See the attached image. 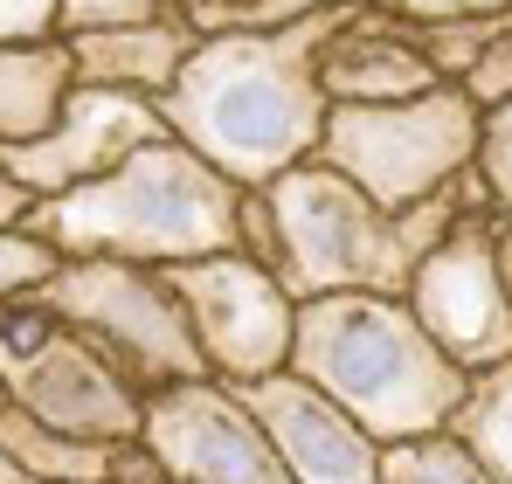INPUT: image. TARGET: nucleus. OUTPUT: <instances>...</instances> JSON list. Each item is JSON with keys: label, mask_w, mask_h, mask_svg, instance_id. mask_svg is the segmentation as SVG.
<instances>
[{"label": "nucleus", "mask_w": 512, "mask_h": 484, "mask_svg": "<svg viewBox=\"0 0 512 484\" xmlns=\"http://www.w3.org/2000/svg\"><path fill=\"white\" fill-rule=\"evenodd\" d=\"M0 450L28 471V484H111V457H118V443L63 436L21 408H0Z\"/></svg>", "instance_id": "f3484780"}, {"label": "nucleus", "mask_w": 512, "mask_h": 484, "mask_svg": "<svg viewBox=\"0 0 512 484\" xmlns=\"http://www.w3.org/2000/svg\"><path fill=\"white\" fill-rule=\"evenodd\" d=\"M0 408H7V381H0Z\"/></svg>", "instance_id": "c85d7f7f"}, {"label": "nucleus", "mask_w": 512, "mask_h": 484, "mask_svg": "<svg viewBox=\"0 0 512 484\" xmlns=\"http://www.w3.org/2000/svg\"><path fill=\"white\" fill-rule=\"evenodd\" d=\"M409 312L471 381L492 367H512V277L506 256H499V215L492 208L464 215L436 242V256L409 284Z\"/></svg>", "instance_id": "1a4fd4ad"}, {"label": "nucleus", "mask_w": 512, "mask_h": 484, "mask_svg": "<svg viewBox=\"0 0 512 484\" xmlns=\"http://www.w3.org/2000/svg\"><path fill=\"white\" fill-rule=\"evenodd\" d=\"M194 49H201V35L187 28V7L180 0H173L167 14L139 21V28H111V35L70 42L84 90H132V97H153V104L180 83V70L194 63Z\"/></svg>", "instance_id": "4468645a"}, {"label": "nucleus", "mask_w": 512, "mask_h": 484, "mask_svg": "<svg viewBox=\"0 0 512 484\" xmlns=\"http://www.w3.org/2000/svg\"><path fill=\"white\" fill-rule=\"evenodd\" d=\"M388 14L436 63L443 83H471L485 70V56L512 42V0H395Z\"/></svg>", "instance_id": "2eb2a0df"}, {"label": "nucleus", "mask_w": 512, "mask_h": 484, "mask_svg": "<svg viewBox=\"0 0 512 484\" xmlns=\"http://www.w3.org/2000/svg\"><path fill=\"white\" fill-rule=\"evenodd\" d=\"M0 381H7V408L49 422L63 436H90V443L146 436V395H132L111 374V360L63 319H49L42 305L0 312Z\"/></svg>", "instance_id": "0eeeda50"}, {"label": "nucleus", "mask_w": 512, "mask_h": 484, "mask_svg": "<svg viewBox=\"0 0 512 484\" xmlns=\"http://www.w3.org/2000/svg\"><path fill=\"white\" fill-rule=\"evenodd\" d=\"M499 256H506V277H512V215H499Z\"/></svg>", "instance_id": "bb28decb"}, {"label": "nucleus", "mask_w": 512, "mask_h": 484, "mask_svg": "<svg viewBox=\"0 0 512 484\" xmlns=\"http://www.w3.org/2000/svg\"><path fill=\"white\" fill-rule=\"evenodd\" d=\"M429 90H443V77L402 35V21L388 7H353L326 49V97L333 104H409Z\"/></svg>", "instance_id": "ddd939ff"}, {"label": "nucleus", "mask_w": 512, "mask_h": 484, "mask_svg": "<svg viewBox=\"0 0 512 484\" xmlns=\"http://www.w3.org/2000/svg\"><path fill=\"white\" fill-rule=\"evenodd\" d=\"M139 443L167 464L173 484H291L270 429L222 381H187L153 395Z\"/></svg>", "instance_id": "9d476101"}, {"label": "nucleus", "mask_w": 512, "mask_h": 484, "mask_svg": "<svg viewBox=\"0 0 512 484\" xmlns=\"http://www.w3.org/2000/svg\"><path fill=\"white\" fill-rule=\"evenodd\" d=\"M291 374L312 381L381 443L450 436L471 402V374L423 332L409 298H312L298 305Z\"/></svg>", "instance_id": "7ed1b4c3"}, {"label": "nucleus", "mask_w": 512, "mask_h": 484, "mask_svg": "<svg viewBox=\"0 0 512 484\" xmlns=\"http://www.w3.org/2000/svg\"><path fill=\"white\" fill-rule=\"evenodd\" d=\"M485 160V104L464 83H443L409 104H333L319 166L346 173L388 215H416L464 187Z\"/></svg>", "instance_id": "39448f33"}, {"label": "nucleus", "mask_w": 512, "mask_h": 484, "mask_svg": "<svg viewBox=\"0 0 512 484\" xmlns=\"http://www.w3.org/2000/svg\"><path fill=\"white\" fill-rule=\"evenodd\" d=\"M478 180L492 194V215H512V104H492L485 111V160H478Z\"/></svg>", "instance_id": "4be33fe9"}, {"label": "nucleus", "mask_w": 512, "mask_h": 484, "mask_svg": "<svg viewBox=\"0 0 512 484\" xmlns=\"http://www.w3.org/2000/svg\"><path fill=\"white\" fill-rule=\"evenodd\" d=\"M0 484H28V471H21V464H14L7 450H0Z\"/></svg>", "instance_id": "cd10ccee"}, {"label": "nucleus", "mask_w": 512, "mask_h": 484, "mask_svg": "<svg viewBox=\"0 0 512 484\" xmlns=\"http://www.w3.org/2000/svg\"><path fill=\"white\" fill-rule=\"evenodd\" d=\"M70 97H77V56H70V42L0 49V153L49 139Z\"/></svg>", "instance_id": "dca6fc26"}, {"label": "nucleus", "mask_w": 512, "mask_h": 484, "mask_svg": "<svg viewBox=\"0 0 512 484\" xmlns=\"http://www.w3.org/2000/svg\"><path fill=\"white\" fill-rule=\"evenodd\" d=\"M28 236L63 249L70 263H139V270H180L208 256H243V187L222 180L180 139L146 146L111 180L77 187L63 201H42L28 215Z\"/></svg>", "instance_id": "20e7f679"}, {"label": "nucleus", "mask_w": 512, "mask_h": 484, "mask_svg": "<svg viewBox=\"0 0 512 484\" xmlns=\"http://www.w3.org/2000/svg\"><path fill=\"white\" fill-rule=\"evenodd\" d=\"M250 415L270 429L291 484H381V443L346 415L333 395H319L298 374H270L256 388H236Z\"/></svg>", "instance_id": "f8f14e48"}, {"label": "nucleus", "mask_w": 512, "mask_h": 484, "mask_svg": "<svg viewBox=\"0 0 512 484\" xmlns=\"http://www.w3.org/2000/svg\"><path fill=\"white\" fill-rule=\"evenodd\" d=\"M49 319H63L77 339H90L111 374L132 388V395H167L187 381H215L201 346H194V325L180 312L173 284L160 270H139V263H70L42 298H35Z\"/></svg>", "instance_id": "423d86ee"}, {"label": "nucleus", "mask_w": 512, "mask_h": 484, "mask_svg": "<svg viewBox=\"0 0 512 484\" xmlns=\"http://www.w3.org/2000/svg\"><path fill=\"white\" fill-rule=\"evenodd\" d=\"M353 7H312L277 35H215L194 49L160 111L187 153L236 180L243 194L277 187L284 173L319 160L333 97H326V49Z\"/></svg>", "instance_id": "f257e3e1"}, {"label": "nucleus", "mask_w": 512, "mask_h": 484, "mask_svg": "<svg viewBox=\"0 0 512 484\" xmlns=\"http://www.w3.org/2000/svg\"><path fill=\"white\" fill-rule=\"evenodd\" d=\"M173 125L153 97H132V90H84L63 104L56 132L35 139V146H7L0 173H14L35 201H63L77 187L111 180L125 160H139L146 146H167Z\"/></svg>", "instance_id": "9b49d317"}, {"label": "nucleus", "mask_w": 512, "mask_h": 484, "mask_svg": "<svg viewBox=\"0 0 512 484\" xmlns=\"http://www.w3.org/2000/svg\"><path fill=\"white\" fill-rule=\"evenodd\" d=\"M56 7L63 0H0V49L56 42Z\"/></svg>", "instance_id": "5701e85b"}, {"label": "nucleus", "mask_w": 512, "mask_h": 484, "mask_svg": "<svg viewBox=\"0 0 512 484\" xmlns=\"http://www.w3.org/2000/svg\"><path fill=\"white\" fill-rule=\"evenodd\" d=\"M180 7H187V28L201 42H215V35H277V28L312 14V0H180Z\"/></svg>", "instance_id": "aec40b11"}, {"label": "nucleus", "mask_w": 512, "mask_h": 484, "mask_svg": "<svg viewBox=\"0 0 512 484\" xmlns=\"http://www.w3.org/2000/svg\"><path fill=\"white\" fill-rule=\"evenodd\" d=\"M381 484H492V478L457 436H423V443L381 450Z\"/></svg>", "instance_id": "6ab92c4d"}, {"label": "nucleus", "mask_w": 512, "mask_h": 484, "mask_svg": "<svg viewBox=\"0 0 512 484\" xmlns=\"http://www.w3.org/2000/svg\"><path fill=\"white\" fill-rule=\"evenodd\" d=\"M450 436L485 464L492 484H512V367H492L471 381V402L457 408Z\"/></svg>", "instance_id": "a211bd4d"}, {"label": "nucleus", "mask_w": 512, "mask_h": 484, "mask_svg": "<svg viewBox=\"0 0 512 484\" xmlns=\"http://www.w3.org/2000/svg\"><path fill=\"white\" fill-rule=\"evenodd\" d=\"M160 277L173 284L180 312L194 325V346L222 388H256L270 374H291L298 298L270 270H256L250 256H208V263H180Z\"/></svg>", "instance_id": "6e6552de"}, {"label": "nucleus", "mask_w": 512, "mask_h": 484, "mask_svg": "<svg viewBox=\"0 0 512 484\" xmlns=\"http://www.w3.org/2000/svg\"><path fill=\"white\" fill-rule=\"evenodd\" d=\"M464 90H471L485 111H492V104H512V42H499V49L485 56V70L464 83Z\"/></svg>", "instance_id": "b1692460"}, {"label": "nucleus", "mask_w": 512, "mask_h": 484, "mask_svg": "<svg viewBox=\"0 0 512 484\" xmlns=\"http://www.w3.org/2000/svg\"><path fill=\"white\" fill-rule=\"evenodd\" d=\"M263 201L277 215V249H284L277 284L298 305H312V298H409V284L436 256V242L464 215L492 208L485 180L471 173L464 187H450L443 201H429L416 215H388L346 173L319 160L284 173L277 187H263Z\"/></svg>", "instance_id": "f03ea898"}, {"label": "nucleus", "mask_w": 512, "mask_h": 484, "mask_svg": "<svg viewBox=\"0 0 512 484\" xmlns=\"http://www.w3.org/2000/svg\"><path fill=\"white\" fill-rule=\"evenodd\" d=\"M111 484H173L167 464L146 450V443H118V457H111Z\"/></svg>", "instance_id": "393cba45"}, {"label": "nucleus", "mask_w": 512, "mask_h": 484, "mask_svg": "<svg viewBox=\"0 0 512 484\" xmlns=\"http://www.w3.org/2000/svg\"><path fill=\"white\" fill-rule=\"evenodd\" d=\"M35 208H42V201H35L14 173H0V236H7V229H28V215H35Z\"/></svg>", "instance_id": "a878e982"}, {"label": "nucleus", "mask_w": 512, "mask_h": 484, "mask_svg": "<svg viewBox=\"0 0 512 484\" xmlns=\"http://www.w3.org/2000/svg\"><path fill=\"white\" fill-rule=\"evenodd\" d=\"M63 270H70L63 249H49V242L28 236V229H7V236H0V312H7V305H35Z\"/></svg>", "instance_id": "412c9836"}]
</instances>
